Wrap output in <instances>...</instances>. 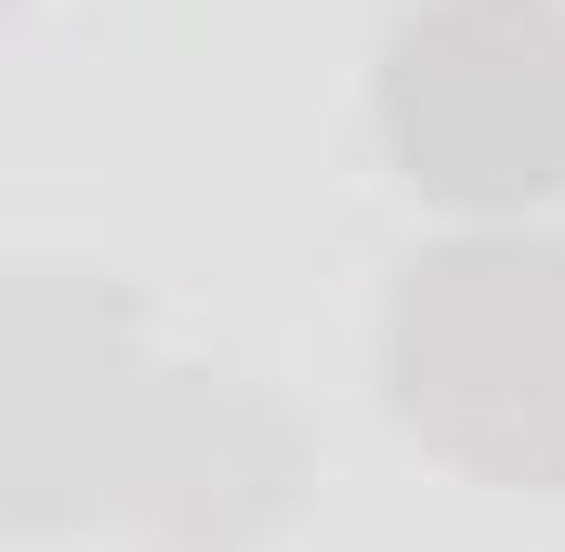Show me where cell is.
Wrapping results in <instances>:
<instances>
[{
    "instance_id": "cell-1",
    "label": "cell",
    "mask_w": 565,
    "mask_h": 552,
    "mask_svg": "<svg viewBox=\"0 0 565 552\" xmlns=\"http://www.w3.org/2000/svg\"><path fill=\"white\" fill-rule=\"evenodd\" d=\"M395 408L434 447L565 474V251H447L395 302Z\"/></svg>"
},
{
    "instance_id": "cell-2",
    "label": "cell",
    "mask_w": 565,
    "mask_h": 552,
    "mask_svg": "<svg viewBox=\"0 0 565 552\" xmlns=\"http://www.w3.org/2000/svg\"><path fill=\"white\" fill-rule=\"evenodd\" d=\"M382 132L434 198H540L565 184V13L553 0H447L382 66Z\"/></svg>"
}]
</instances>
